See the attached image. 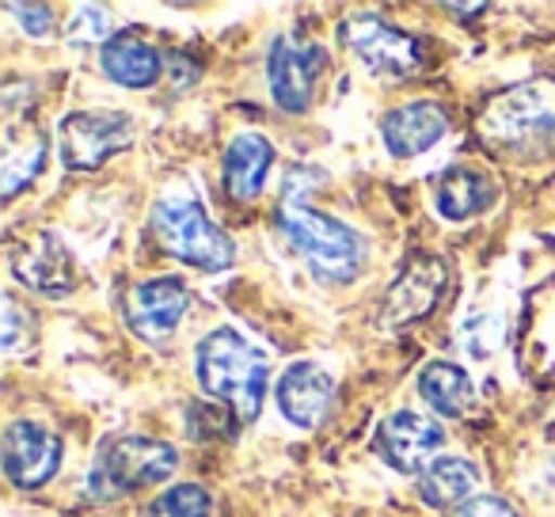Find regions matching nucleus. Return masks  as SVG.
I'll return each mask as SVG.
<instances>
[{
    "label": "nucleus",
    "mask_w": 555,
    "mask_h": 517,
    "mask_svg": "<svg viewBox=\"0 0 555 517\" xmlns=\"http://www.w3.org/2000/svg\"><path fill=\"white\" fill-rule=\"evenodd\" d=\"M479 483V471L464 456H438L430 468L418 479V494H423L426 506L434 509H461L464 502H472V491Z\"/></svg>",
    "instance_id": "obj_20"
},
{
    "label": "nucleus",
    "mask_w": 555,
    "mask_h": 517,
    "mask_svg": "<svg viewBox=\"0 0 555 517\" xmlns=\"http://www.w3.org/2000/svg\"><path fill=\"white\" fill-rule=\"evenodd\" d=\"M65 461V445L47 426L20 418L4 430V476L20 491H39L57 476Z\"/></svg>",
    "instance_id": "obj_10"
},
{
    "label": "nucleus",
    "mask_w": 555,
    "mask_h": 517,
    "mask_svg": "<svg viewBox=\"0 0 555 517\" xmlns=\"http://www.w3.org/2000/svg\"><path fill=\"white\" fill-rule=\"evenodd\" d=\"M214 502H209V491L198 483H176L164 494H156L141 517H209Z\"/></svg>",
    "instance_id": "obj_22"
},
{
    "label": "nucleus",
    "mask_w": 555,
    "mask_h": 517,
    "mask_svg": "<svg viewBox=\"0 0 555 517\" xmlns=\"http://www.w3.org/2000/svg\"><path fill=\"white\" fill-rule=\"evenodd\" d=\"M449 286V267L441 263L438 255H411L403 271L392 279L385 301H380V327L385 332H403L415 327L430 316L441 305Z\"/></svg>",
    "instance_id": "obj_8"
},
{
    "label": "nucleus",
    "mask_w": 555,
    "mask_h": 517,
    "mask_svg": "<svg viewBox=\"0 0 555 517\" xmlns=\"http://www.w3.org/2000/svg\"><path fill=\"white\" fill-rule=\"evenodd\" d=\"M324 65L327 54L317 42H305L301 35H278L267 54V85L278 107L286 115H305L312 107Z\"/></svg>",
    "instance_id": "obj_9"
},
{
    "label": "nucleus",
    "mask_w": 555,
    "mask_h": 517,
    "mask_svg": "<svg viewBox=\"0 0 555 517\" xmlns=\"http://www.w3.org/2000/svg\"><path fill=\"white\" fill-rule=\"evenodd\" d=\"M339 39L354 54V62L365 65L380 80L415 77L426 62L423 42L411 31H403V27L388 24L377 12H354V16H347L339 27Z\"/></svg>",
    "instance_id": "obj_6"
},
{
    "label": "nucleus",
    "mask_w": 555,
    "mask_h": 517,
    "mask_svg": "<svg viewBox=\"0 0 555 517\" xmlns=\"http://www.w3.org/2000/svg\"><path fill=\"white\" fill-rule=\"evenodd\" d=\"M42 164H47V138L35 126H9L4 130V160H0L4 202H12L24 186H31L39 179Z\"/></svg>",
    "instance_id": "obj_19"
},
{
    "label": "nucleus",
    "mask_w": 555,
    "mask_h": 517,
    "mask_svg": "<svg viewBox=\"0 0 555 517\" xmlns=\"http://www.w3.org/2000/svg\"><path fill=\"white\" fill-rule=\"evenodd\" d=\"M453 517H517V514H514V506H506L502 499H494V494H483V499L464 502V506L456 509Z\"/></svg>",
    "instance_id": "obj_26"
},
{
    "label": "nucleus",
    "mask_w": 555,
    "mask_h": 517,
    "mask_svg": "<svg viewBox=\"0 0 555 517\" xmlns=\"http://www.w3.org/2000/svg\"><path fill=\"white\" fill-rule=\"evenodd\" d=\"M179 453L176 445L160 438H141V434H122L100 445L92 468H88L85 491L95 502H115L126 494L141 491V487L164 483L168 476H176Z\"/></svg>",
    "instance_id": "obj_4"
},
{
    "label": "nucleus",
    "mask_w": 555,
    "mask_h": 517,
    "mask_svg": "<svg viewBox=\"0 0 555 517\" xmlns=\"http://www.w3.org/2000/svg\"><path fill=\"white\" fill-rule=\"evenodd\" d=\"M446 445V430L415 411H392L377 426V453L403 476H423Z\"/></svg>",
    "instance_id": "obj_12"
},
{
    "label": "nucleus",
    "mask_w": 555,
    "mask_h": 517,
    "mask_svg": "<svg viewBox=\"0 0 555 517\" xmlns=\"http://www.w3.org/2000/svg\"><path fill=\"white\" fill-rule=\"evenodd\" d=\"M12 274L27 289L47 297H69L73 286H77V263H73L69 247L50 229L35 232L20 251H12Z\"/></svg>",
    "instance_id": "obj_13"
},
{
    "label": "nucleus",
    "mask_w": 555,
    "mask_h": 517,
    "mask_svg": "<svg viewBox=\"0 0 555 517\" xmlns=\"http://www.w3.org/2000/svg\"><path fill=\"white\" fill-rule=\"evenodd\" d=\"M186 309H191V289H186V282L164 274V279H149L126 294L122 316L138 339L164 342L183 324Z\"/></svg>",
    "instance_id": "obj_11"
},
{
    "label": "nucleus",
    "mask_w": 555,
    "mask_h": 517,
    "mask_svg": "<svg viewBox=\"0 0 555 517\" xmlns=\"http://www.w3.org/2000/svg\"><path fill=\"white\" fill-rule=\"evenodd\" d=\"M65 39L73 42V47H88V42H103L107 47L115 35H111V20L103 9H77V20H69V27H65Z\"/></svg>",
    "instance_id": "obj_24"
},
{
    "label": "nucleus",
    "mask_w": 555,
    "mask_h": 517,
    "mask_svg": "<svg viewBox=\"0 0 555 517\" xmlns=\"http://www.w3.org/2000/svg\"><path fill=\"white\" fill-rule=\"evenodd\" d=\"M194 370H198V385L206 388V396L221 400L240 426L259 418L270 365L267 354H259L244 335L232 327H214L209 335H202L194 350Z\"/></svg>",
    "instance_id": "obj_3"
},
{
    "label": "nucleus",
    "mask_w": 555,
    "mask_h": 517,
    "mask_svg": "<svg viewBox=\"0 0 555 517\" xmlns=\"http://www.w3.org/2000/svg\"><path fill=\"white\" fill-rule=\"evenodd\" d=\"M476 133L506 160H540L555 153V80H525L491 95L476 118Z\"/></svg>",
    "instance_id": "obj_2"
},
{
    "label": "nucleus",
    "mask_w": 555,
    "mask_h": 517,
    "mask_svg": "<svg viewBox=\"0 0 555 517\" xmlns=\"http://www.w3.org/2000/svg\"><path fill=\"white\" fill-rule=\"evenodd\" d=\"M499 198V186L487 171L476 168H449L434 186V206L446 221H472L487 214Z\"/></svg>",
    "instance_id": "obj_17"
},
{
    "label": "nucleus",
    "mask_w": 555,
    "mask_h": 517,
    "mask_svg": "<svg viewBox=\"0 0 555 517\" xmlns=\"http://www.w3.org/2000/svg\"><path fill=\"white\" fill-rule=\"evenodd\" d=\"M9 12H16L20 27H24L27 35H35V39L54 31V12H50L47 4H9Z\"/></svg>",
    "instance_id": "obj_25"
},
{
    "label": "nucleus",
    "mask_w": 555,
    "mask_h": 517,
    "mask_svg": "<svg viewBox=\"0 0 555 517\" xmlns=\"http://www.w3.org/2000/svg\"><path fill=\"white\" fill-rule=\"evenodd\" d=\"M133 122L122 111H69L57 122V148L69 171H95L115 153L130 148Z\"/></svg>",
    "instance_id": "obj_7"
},
{
    "label": "nucleus",
    "mask_w": 555,
    "mask_h": 517,
    "mask_svg": "<svg viewBox=\"0 0 555 517\" xmlns=\"http://www.w3.org/2000/svg\"><path fill=\"white\" fill-rule=\"evenodd\" d=\"M335 377L317 362H294L278 377V408L301 430H317L335 408Z\"/></svg>",
    "instance_id": "obj_14"
},
{
    "label": "nucleus",
    "mask_w": 555,
    "mask_h": 517,
    "mask_svg": "<svg viewBox=\"0 0 555 517\" xmlns=\"http://www.w3.org/2000/svg\"><path fill=\"white\" fill-rule=\"evenodd\" d=\"M418 396L426 400V408L438 411L446 418H461L472 408V377L453 362H430L418 373Z\"/></svg>",
    "instance_id": "obj_21"
},
{
    "label": "nucleus",
    "mask_w": 555,
    "mask_h": 517,
    "mask_svg": "<svg viewBox=\"0 0 555 517\" xmlns=\"http://www.w3.org/2000/svg\"><path fill=\"white\" fill-rule=\"evenodd\" d=\"M100 65H103V73L122 88H153L164 69L160 50L130 31L115 35V39L100 50Z\"/></svg>",
    "instance_id": "obj_18"
},
{
    "label": "nucleus",
    "mask_w": 555,
    "mask_h": 517,
    "mask_svg": "<svg viewBox=\"0 0 555 517\" xmlns=\"http://www.w3.org/2000/svg\"><path fill=\"white\" fill-rule=\"evenodd\" d=\"M446 12H453V16H479L483 4H446Z\"/></svg>",
    "instance_id": "obj_27"
},
{
    "label": "nucleus",
    "mask_w": 555,
    "mask_h": 517,
    "mask_svg": "<svg viewBox=\"0 0 555 517\" xmlns=\"http://www.w3.org/2000/svg\"><path fill=\"white\" fill-rule=\"evenodd\" d=\"M274 164V145L262 133H236L224 148L221 179L232 202H255L267 183V171Z\"/></svg>",
    "instance_id": "obj_16"
},
{
    "label": "nucleus",
    "mask_w": 555,
    "mask_h": 517,
    "mask_svg": "<svg viewBox=\"0 0 555 517\" xmlns=\"http://www.w3.org/2000/svg\"><path fill=\"white\" fill-rule=\"evenodd\" d=\"M35 342V316L16 301V297H4V354L24 358Z\"/></svg>",
    "instance_id": "obj_23"
},
{
    "label": "nucleus",
    "mask_w": 555,
    "mask_h": 517,
    "mask_svg": "<svg viewBox=\"0 0 555 517\" xmlns=\"http://www.w3.org/2000/svg\"><path fill=\"white\" fill-rule=\"evenodd\" d=\"M449 130V115L438 103H403L392 107L380 122V138H385L388 153L396 160H411V156H423L426 148H434L441 141V133Z\"/></svg>",
    "instance_id": "obj_15"
},
{
    "label": "nucleus",
    "mask_w": 555,
    "mask_h": 517,
    "mask_svg": "<svg viewBox=\"0 0 555 517\" xmlns=\"http://www.w3.org/2000/svg\"><path fill=\"white\" fill-rule=\"evenodd\" d=\"M153 236L171 259L198 271H229L236 263L232 240L206 217L194 198H160L153 206Z\"/></svg>",
    "instance_id": "obj_5"
},
{
    "label": "nucleus",
    "mask_w": 555,
    "mask_h": 517,
    "mask_svg": "<svg viewBox=\"0 0 555 517\" xmlns=\"http://www.w3.org/2000/svg\"><path fill=\"white\" fill-rule=\"evenodd\" d=\"M317 179V168H294L286 176L282 202H278V232L324 286H350L370 263V247L350 224L312 206L309 186Z\"/></svg>",
    "instance_id": "obj_1"
}]
</instances>
